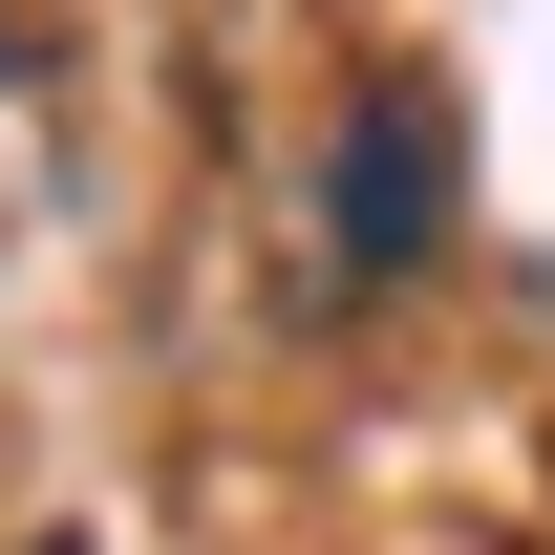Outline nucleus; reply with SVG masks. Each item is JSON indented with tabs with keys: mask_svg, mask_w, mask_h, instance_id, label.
<instances>
[{
	"mask_svg": "<svg viewBox=\"0 0 555 555\" xmlns=\"http://www.w3.org/2000/svg\"><path fill=\"white\" fill-rule=\"evenodd\" d=\"M343 278H406L427 235H449V107H427V86H363L343 107Z\"/></svg>",
	"mask_w": 555,
	"mask_h": 555,
	"instance_id": "f257e3e1",
	"label": "nucleus"
},
{
	"mask_svg": "<svg viewBox=\"0 0 555 555\" xmlns=\"http://www.w3.org/2000/svg\"><path fill=\"white\" fill-rule=\"evenodd\" d=\"M22 555H86V534H22Z\"/></svg>",
	"mask_w": 555,
	"mask_h": 555,
	"instance_id": "f03ea898",
	"label": "nucleus"
}]
</instances>
